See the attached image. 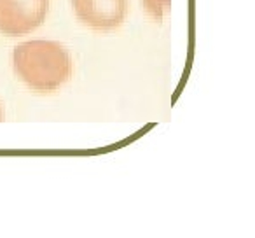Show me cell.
<instances>
[{
	"label": "cell",
	"instance_id": "4",
	"mask_svg": "<svg viewBox=\"0 0 255 238\" xmlns=\"http://www.w3.org/2000/svg\"><path fill=\"white\" fill-rule=\"evenodd\" d=\"M171 7V0H143V9L147 16L156 23H161Z\"/></svg>",
	"mask_w": 255,
	"mask_h": 238
},
{
	"label": "cell",
	"instance_id": "2",
	"mask_svg": "<svg viewBox=\"0 0 255 238\" xmlns=\"http://www.w3.org/2000/svg\"><path fill=\"white\" fill-rule=\"evenodd\" d=\"M49 0H0V33L19 37L44 23Z\"/></svg>",
	"mask_w": 255,
	"mask_h": 238
},
{
	"label": "cell",
	"instance_id": "1",
	"mask_svg": "<svg viewBox=\"0 0 255 238\" xmlns=\"http://www.w3.org/2000/svg\"><path fill=\"white\" fill-rule=\"evenodd\" d=\"M14 72L30 89L37 93H53L68 82L72 60L60 42L46 39L18 44L12 53Z\"/></svg>",
	"mask_w": 255,
	"mask_h": 238
},
{
	"label": "cell",
	"instance_id": "5",
	"mask_svg": "<svg viewBox=\"0 0 255 238\" xmlns=\"http://www.w3.org/2000/svg\"><path fill=\"white\" fill-rule=\"evenodd\" d=\"M4 121V109H2V105H0V123Z\"/></svg>",
	"mask_w": 255,
	"mask_h": 238
},
{
	"label": "cell",
	"instance_id": "3",
	"mask_svg": "<svg viewBox=\"0 0 255 238\" xmlns=\"http://www.w3.org/2000/svg\"><path fill=\"white\" fill-rule=\"evenodd\" d=\"M72 7L81 23L96 32H112L124 23L128 0H72Z\"/></svg>",
	"mask_w": 255,
	"mask_h": 238
}]
</instances>
